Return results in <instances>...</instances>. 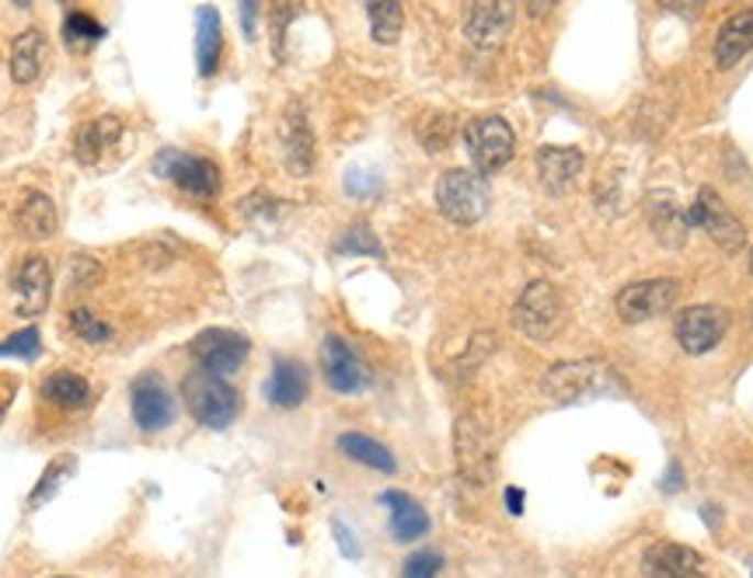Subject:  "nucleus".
<instances>
[{
    "label": "nucleus",
    "mask_w": 753,
    "mask_h": 578,
    "mask_svg": "<svg viewBox=\"0 0 753 578\" xmlns=\"http://www.w3.org/2000/svg\"><path fill=\"white\" fill-rule=\"evenodd\" d=\"M321 374L335 394H359V390L370 384V366H366L356 348L339 335H329L321 342Z\"/></svg>",
    "instance_id": "11"
},
{
    "label": "nucleus",
    "mask_w": 753,
    "mask_h": 578,
    "mask_svg": "<svg viewBox=\"0 0 753 578\" xmlns=\"http://www.w3.org/2000/svg\"><path fill=\"white\" fill-rule=\"evenodd\" d=\"M750 49H753V8L737 11L722 22V29L716 35V67L719 70L737 67Z\"/></svg>",
    "instance_id": "16"
},
{
    "label": "nucleus",
    "mask_w": 753,
    "mask_h": 578,
    "mask_svg": "<svg viewBox=\"0 0 753 578\" xmlns=\"http://www.w3.org/2000/svg\"><path fill=\"white\" fill-rule=\"evenodd\" d=\"M130 408H133V422L144 432H160L175 422V394L157 374H144L133 380Z\"/></svg>",
    "instance_id": "12"
},
{
    "label": "nucleus",
    "mask_w": 753,
    "mask_h": 578,
    "mask_svg": "<svg viewBox=\"0 0 753 578\" xmlns=\"http://www.w3.org/2000/svg\"><path fill=\"white\" fill-rule=\"evenodd\" d=\"M38 390H43V398L49 404L67 408V411L91 404V384L85 377H77V374H67V369H59V374H49Z\"/></svg>",
    "instance_id": "27"
},
{
    "label": "nucleus",
    "mask_w": 753,
    "mask_h": 578,
    "mask_svg": "<svg viewBox=\"0 0 753 578\" xmlns=\"http://www.w3.org/2000/svg\"><path fill=\"white\" fill-rule=\"evenodd\" d=\"M506 502H510V512L520 515L523 512V491L520 488H506Z\"/></svg>",
    "instance_id": "39"
},
{
    "label": "nucleus",
    "mask_w": 753,
    "mask_h": 578,
    "mask_svg": "<svg viewBox=\"0 0 753 578\" xmlns=\"http://www.w3.org/2000/svg\"><path fill=\"white\" fill-rule=\"evenodd\" d=\"M0 356H14V359H38L43 356V338H38L35 327H22V332L8 335L0 342Z\"/></svg>",
    "instance_id": "32"
},
{
    "label": "nucleus",
    "mask_w": 753,
    "mask_h": 578,
    "mask_svg": "<svg viewBox=\"0 0 753 578\" xmlns=\"http://www.w3.org/2000/svg\"><path fill=\"white\" fill-rule=\"evenodd\" d=\"M308 398V369L297 359H279L266 380V401L276 408H297Z\"/></svg>",
    "instance_id": "19"
},
{
    "label": "nucleus",
    "mask_w": 753,
    "mask_h": 578,
    "mask_svg": "<svg viewBox=\"0 0 753 578\" xmlns=\"http://www.w3.org/2000/svg\"><path fill=\"white\" fill-rule=\"evenodd\" d=\"M181 394H186L192 419L210 425V429H228L241 411L237 390L228 380L207 374V369H192V374L186 377V384H181Z\"/></svg>",
    "instance_id": "3"
},
{
    "label": "nucleus",
    "mask_w": 753,
    "mask_h": 578,
    "mask_svg": "<svg viewBox=\"0 0 753 578\" xmlns=\"http://www.w3.org/2000/svg\"><path fill=\"white\" fill-rule=\"evenodd\" d=\"M680 297V282L677 279H642V282H628L618 300H614V311L621 321L628 324H642V321H653L663 318L669 307L677 303Z\"/></svg>",
    "instance_id": "8"
},
{
    "label": "nucleus",
    "mask_w": 753,
    "mask_h": 578,
    "mask_svg": "<svg viewBox=\"0 0 753 578\" xmlns=\"http://www.w3.org/2000/svg\"><path fill=\"white\" fill-rule=\"evenodd\" d=\"M454 136V119L451 115H430V122H425L422 130V140H425V151H443L446 143H451Z\"/></svg>",
    "instance_id": "35"
},
{
    "label": "nucleus",
    "mask_w": 753,
    "mask_h": 578,
    "mask_svg": "<svg viewBox=\"0 0 753 578\" xmlns=\"http://www.w3.org/2000/svg\"><path fill=\"white\" fill-rule=\"evenodd\" d=\"M70 327L77 332V338H85L91 345H101L112 338V327L106 321H98L88 307H77V311H70Z\"/></svg>",
    "instance_id": "33"
},
{
    "label": "nucleus",
    "mask_w": 753,
    "mask_h": 578,
    "mask_svg": "<svg viewBox=\"0 0 753 578\" xmlns=\"http://www.w3.org/2000/svg\"><path fill=\"white\" fill-rule=\"evenodd\" d=\"M510 22H513L510 4H475L467 11L464 32L475 46H496L499 38L510 32Z\"/></svg>",
    "instance_id": "20"
},
{
    "label": "nucleus",
    "mask_w": 753,
    "mask_h": 578,
    "mask_svg": "<svg viewBox=\"0 0 753 578\" xmlns=\"http://www.w3.org/2000/svg\"><path fill=\"white\" fill-rule=\"evenodd\" d=\"M220 53H223V29H220V14L213 8H199L196 11V64L202 77H213L220 67Z\"/></svg>",
    "instance_id": "23"
},
{
    "label": "nucleus",
    "mask_w": 753,
    "mask_h": 578,
    "mask_svg": "<svg viewBox=\"0 0 753 578\" xmlns=\"http://www.w3.org/2000/svg\"><path fill=\"white\" fill-rule=\"evenodd\" d=\"M464 147L478 175H496L517 154V133L502 115H475L464 126Z\"/></svg>",
    "instance_id": "2"
},
{
    "label": "nucleus",
    "mask_w": 753,
    "mask_h": 578,
    "mask_svg": "<svg viewBox=\"0 0 753 578\" xmlns=\"http://www.w3.org/2000/svg\"><path fill=\"white\" fill-rule=\"evenodd\" d=\"M380 502L391 512V533L398 544H412L422 533H430V515L409 491H384Z\"/></svg>",
    "instance_id": "17"
},
{
    "label": "nucleus",
    "mask_w": 753,
    "mask_h": 578,
    "mask_svg": "<svg viewBox=\"0 0 753 578\" xmlns=\"http://www.w3.org/2000/svg\"><path fill=\"white\" fill-rule=\"evenodd\" d=\"M46 67V35L38 29H25L11 46V77L14 85H32Z\"/></svg>",
    "instance_id": "21"
},
{
    "label": "nucleus",
    "mask_w": 753,
    "mask_h": 578,
    "mask_svg": "<svg viewBox=\"0 0 753 578\" xmlns=\"http://www.w3.org/2000/svg\"><path fill=\"white\" fill-rule=\"evenodd\" d=\"M687 223L690 226H701V231L716 241L722 252L729 255H737L743 252V244H746V226L740 223V216L729 210V205L719 199L716 189H705L695 196V202H690V213H687Z\"/></svg>",
    "instance_id": "7"
},
{
    "label": "nucleus",
    "mask_w": 753,
    "mask_h": 578,
    "mask_svg": "<svg viewBox=\"0 0 753 578\" xmlns=\"http://www.w3.org/2000/svg\"><path fill=\"white\" fill-rule=\"evenodd\" d=\"M642 575L645 578H705L708 562L695 547L660 541L642 554Z\"/></svg>",
    "instance_id": "13"
},
{
    "label": "nucleus",
    "mask_w": 753,
    "mask_h": 578,
    "mask_svg": "<svg viewBox=\"0 0 753 578\" xmlns=\"http://www.w3.org/2000/svg\"><path fill=\"white\" fill-rule=\"evenodd\" d=\"M248 353H252L248 338L237 332H228V327H207V332H199L192 338V356H196L199 369H207V374H213L220 380L237 374L244 359H248Z\"/></svg>",
    "instance_id": "9"
},
{
    "label": "nucleus",
    "mask_w": 753,
    "mask_h": 578,
    "mask_svg": "<svg viewBox=\"0 0 753 578\" xmlns=\"http://www.w3.org/2000/svg\"><path fill=\"white\" fill-rule=\"evenodd\" d=\"M101 279V268H98V262L95 258H77L74 265H70V282L74 286H95Z\"/></svg>",
    "instance_id": "37"
},
{
    "label": "nucleus",
    "mask_w": 753,
    "mask_h": 578,
    "mask_svg": "<svg viewBox=\"0 0 753 578\" xmlns=\"http://www.w3.org/2000/svg\"><path fill=\"white\" fill-rule=\"evenodd\" d=\"M335 446L345 453V457L356 460V464H363V467H374V470H384V474H395V470H398L395 453H391L388 446H384V443H377V440H370V436H363V432H342Z\"/></svg>",
    "instance_id": "25"
},
{
    "label": "nucleus",
    "mask_w": 753,
    "mask_h": 578,
    "mask_svg": "<svg viewBox=\"0 0 753 578\" xmlns=\"http://www.w3.org/2000/svg\"><path fill=\"white\" fill-rule=\"evenodd\" d=\"M603 374L600 363H558L552 374H547V390H552L555 398H579L586 394L589 387H594V377Z\"/></svg>",
    "instance_id": "26"
},
{
    "label": "nucleus",
    "mask_w": 753,
    "mask_h": 578,
    "mask_svg": "<svg viewBox=\"0 0 753 578\" xmlns=\"http://www.w3.org/2000/svg\"><path fill=\"white\" fill-rule=\"evenodd\" d=\"M454 457L461 478L472 488H485L496 474V449L485 425L475 415H461L454 429Z\"/></svg>",
    "instance_id": "5"
},
{
    "label": "nucleus",
    "mask_w": 753,
    "mask_h": 578,
    "mask_svg": "<svg viewBox=\"0 0 753 578\" xmlns=\"http://www.w3.org/2000/svg\"><path fill=\"white\" fill-rule=\"evenodd\" d=\"M443 557L436 551H419L401 565V578H440Z\"/></svg>",
    "instance_id": "34"
},
{
    "label": "nucleus",
    "mask_w": 753,
    "mask_h": 578,
    "mask_svg": "<svg viewBox=\"0 0 753 578\" xmlns=\"http://www.w3.org/2000/svg\"><path fill=\"white\" fill-rule=\"evenodd\" d=\"M488 202H492V192H488V181L478 171L467 168H451L443 171L436 181V205L440 213L457 223V226H472L488 213Z\"/></svg>",
    "instance_id": "1"
},
{
    "label": "nucleus",
    "mask_w": 753,
    "mask_h": 578,
    "mask_svg": "<svg viewBox=\"0 0 753 578\" xmlns=\"http://www.w3.org/2000/svg\"><path fill=\"white\" fill-rule=\"evenodd\" d=\"M345 192L356 196V199H370V196H377V192H380V178H377V175H370V171H359V168H353L350 175H345Z\"/></svg>",
    "instance_id": "36"
},
{
    "label": "nucleus",
    "mask_w": 753,
    "mask_h": 578,
    "mask_svg": "<svg viewBox=\"0 0 753 578\" xmlns=\"http://www.w3.org/2000/svg\"><path fill=\"white\" fill-rule=\"evenodd\" d=\"M562 318H565V303L558 297V289L544 279H534L527 286L513 307V324L531 342H552Z\"/></svg>",
    "instance_id": "4"
},
{
    "label": "nucleus",
    "mask_w": 753,
    "mask_h": 578,
    "mask_svg": "<svg viewBox=\"0 0 753 578\" xmlns=\"http://www.w3.org/2000/svg\"><path fill=\"white\" fill-rule=\"evenodd\" d=\"M56 578H67V575H56Z\"/></svg>",
    "instance_id": "42"
},
{
    "label": "nucleus",
    "mask_w": 753,
    "mask_h": 578,
    "mask_svg": "<svg viewBox=\"0 0 753 578\" xmlns=\"http://www.w3.org/2000/svg\"><path fill=\"white\" fill-rule=\"evenodd\" d=\"M332 533H335V544H339V551L350 557V562H359V544H356V536H353V530L345 526L342 520H335L332 523Z\"/></svg>",
    "instance_id": "38"
},
{
    "label": "nucleus",
    "mask_w": 753,
    "mask_h": 578,
    "mask_svg": "<svg viewBox=\"0 0 753 578\" xmlns=\"http://www.w3.org/2000/svg\"><path fill=\"white\" fill-rule=\"evenodd\" d=\"M750 273H753V252H750Z\"/></svg>",
    "instance_id": "41"
},
{
    "label": "nucleus",
    "mask_w": 753,
    "mask_h": 578,
    "mask_svg": "<svg viewBox=\"0 0 753 578\" xmlns=\"http://www.w3.org/2000/svg\"><path fill=\"white\" fill-rule=\"evenodd\" d=\"M339 255H370V258H380V241L374 237V231L366 223H353L350 231H345V237L335 244Z\"/></svg>",
    "instance_id": "31"
},
{
    "label": "nucleus",
    "mask_w": 753,
    "mask_h": 578,
    "mask_svg": "<svg viewBox=\"0 0 753 578\" xmlns=\"http://www.w3.org/2000/svg\"><path fill=\"white\" fill-rule=\"evenodd\" d=\"M366 18H370V32L377 43L391 46L401 25H405V11L401 4H391V0H384V4H366Z\"/></svg>",
    "instance_id": "28"
},
{
    "label": "nucleus",
    "mask_w": 753,
    "mask_h": 578,
    "mask_svg": "<svg viewBox=\"0 0 753 578\" xmlns=\"http://www.w3.org/2000/svg\"><path fill=\"white\" fill-rule=\"evenodd\" d=\"M74 470H77V460H74V457H56V460L43 470V478H38V485L32 488V494H29V505H32V509H38V505H43L46 499H53V494L59 491V485H64Z\"/></svg>",
    "instance_id": "29"
},
{
    "label": "nucleus",
    "mask_w": 753,
    "mask_h": 578,
    "mask_svg": "<svg viewBox=\"0 0 753 578\" xmlns=\"http://www.w3.org/2000/svg\"><path fill=\"white\" fill-rule=\"evenodd\" d=\"M18 231H22L29 241H49L56 234L59 226V216H56V205L46 192H29L22 199V205H18Z\"/></svg>",
    "instance_id": "22"
},
{
    "label": "nucleus",
    "mask_w": 753,
    "mask_h": 578,
    "mask_svg": "<svg viewBox=\"0 0 753 578\" xmlns=\"http://www.w3.org/2000/svg\"><path fill=\"white\" fill-rule=\"evenodd\" d=\"M583 171V154L576 147H541L538 151V178L552 196H562L576 185Z\"/></svg>",
    "instance_id": "15"
},
{
    "label": "nucleus",
    "mask_w": 753,
    "mask_h": 578,
    "mask_svg": "<svg viewBox=\"0 0 753 578\" xmlns=\"http://www.w3.org/2000/svg\"><path fill=\"white\" fill-rule=\"evenodd\" d=\"M106 35V25L95 22L88 11H70L64 18V38L70 46H85V43H98Z\"/></svg>",
    "instance_id": "30"
},
{
    "label": "nucleus",
    "mask_w": 753,
    "mask_h": 578,
    "mask_svg": "<svg viewBox=\"0 0 753 578\" xmlns=\"http://www.w3.org/2000/svg\"><path fill=\"white\" fill-rule=\"evenodd\" d=\"M119 133H122V122L115 115H101V119L88 122V126H80L74 136V157L80 164H98V157L112 147Z\"/></svg>",
    "instance_id": "24"
},
{
    "label": "nucleus",
    "mask_w": 753,
    "mask_h": 578,
    "mask_svg": "<svg viewBox=\"0 0 753 578\" xmlns=\"http://www.w3.org/2000/svg\"><path fill=\"white\" fill-rule=\"evenodd\" d=\"M154 175L175 181L181 192L192 199H213L220 192V168L207 157L181 154V151H160L154 157Z\"/></svg>",
    "instance_id": "6"
},
{
    "label": "nucleus",
    "mask_w": 753,
    "mask_h": 578,
    "mask_svg": "<svg viewBox=\"0 0 753 578\" xmlns=\"http://www.w3.org/2000/svg\"><path fill=\"white\" fill-rule=\"evenodd\" d=\"M49 293H53V273L49 262L43 255H29L22 262L14 276V297H18V314L35 318L49 307Z\"/></svg>",
    "instance_id": "14"
},
{
    "label": "nucleus",
    "mask_w": 753,
    "mask_h": 578,
    "mask_svg": "<svg viewBox=\"0 0 753 578\" xmlns=\"http://www.w3.org/2000/svg\"><path fill=\"white\" fill-rule=\"evenodd\" d=\"M241 22H244V32L255 35V4H244L241 8Z\"/></svg>",
    "instance_id": "40"
},
{
    "label": "nucleus",
    "mask_w": 753,
    "mask_h": 578,
    "mask_svg": "<svg viewBox=\"0 0 753 578\" xmlns=\"http://www.w3.org/2000/svg\"><path fill=\"white\" fill-rule=\"evenodd\" d=\"M283 157H287L294 175H311L314 168V136L297 105L283 119Z\"/></svg>",
    "instance_id": "18"
},
{
    "label": "nucleus",
    "mask_w": 753,
    "mask_h": 578,
    "mask_svg": "<svg viewBox=\"0 0 753 578\" xmlns=\"http://www.w3.org/2000/svg\"><path fill=\"white\" fill-rule=\"evenodd\" d=\"M674 327H677V342L687 356H705L726 338L729 314L719 303H695V307H684Z\"/></svg>",
    "instance_id": "10"
}]
</instances>
